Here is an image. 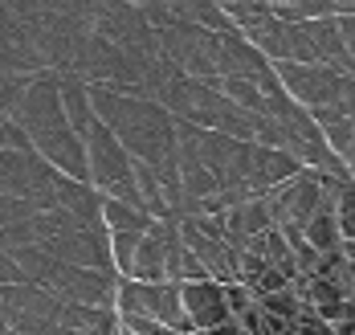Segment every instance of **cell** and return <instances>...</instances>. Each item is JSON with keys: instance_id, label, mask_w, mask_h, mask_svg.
I'll return each instance as SVG.
<instances>
[{"instance_id": "6da1fadb", "label": "cell", "mask_w": 355, "mask_h": 335, "mask_svg": "<svg viewBox=\"0 0 355 335\" xmlns=\"http://www.w3.org/2000/svg\"><path fill=\"white\" fill-rule=\"evenodd\" d=\"M21 123V131L29 135L33 151L62 176L73 180H90L86 172V139L73 131L70 114L62 107V86H58V70H37L25 86V98L12 114Z\"/></svg>"}, {"instance_id": "7a4b0ae2", "label": "cell", "mask_w": 355, "mask_h": 335, "mask_svg": "<svg viewBox=\"0 0 355 335\" xmlns=\"http://www.w3.org/2000/svg\"><path fill=\"white\" fill-rule=\"evenodd\" d=\"M8 254L17 258L25 282H37V286L53 291L66 302H78V307H114L119 274L62 261V258H53L49 250H41V246H21V250H8Z\"/></svg>"}, {"instance_id": "3957f363", "label": "cell", "mask_w": 355, "mask_h": 335, "mask_svg": "<svg viewBox=\"0 0 355 335\" xmlns=\"http://www.w3.org/2000/svg\"><path fill=\"white\" fill-rule=\"evenodd\" d=\"M82 139H86V172H90V184L98 188L103 196H114V200H127V205H139L143 209L139 184H135V160H131V151L119 144V135L110 131L103 119H94Z\"/></svg>"}, {"instance_id": "277c9868", "label": "cell", "mask_w": 355, "mask_h": 335, "mask_svg": "<svg viewBox=\"0 0 355 335\" xmlns=\"http://www.w3.org/2000/svg\"><path fill=\"white\" fill-rule=\"evenodd\" d=\"M114 311L119 315H147V319L172 327L176 335H192V323L184 315L180 282H135V278H119Z\"/></svg>"}, {"instance_id": "5b68a950", "label": "cell", "mask_w": 355, "mask_h": 335, "mask_svg": "<svg viewBox=\"0 0 355 335\" xmlns=\"http://www.w3.org/2000/svg\"><path fill=\"white\" fill-rule=\"evenodd\" d=\"M58 172L37 151H0V196L29 200L33 209H53Z\"/></svg>"}, {"instance_id": "8992f818", "label": "cell", "mask_w": 355, "mask_h": 335, "mask_svg": "<svg viewBox=\"0 0 355 335\" xmlns=\"http://www.w3.org/2000/svg\"><path fill=\"white\" fill-rule=\"evenodd\" d=\"M274 70L282 78L286 94L298 107H306V111H319V107L339 103L343 86L352 78V74H343V70H335V66H322V62H274Z\"/></svg>"}, {"instance_id": "52a82bcc", "label": "cell", "mask_w": 355, "mask_h": 335, "mask_svg": "<svg viewBox=\"0 0 355 335\" xmlns=\"http://www.w3.org/2000/svg\"><path fill=\"white\" fill-rule=\"evenodd\" d=\"M180 295H184V315L192 323V332H213L220 323L233 319L229 311V295H225V282L216 278H200V282H180Z\"/></svg>"}, {"instance_id": "ba28073f", "label": "cell", "mask_w": 355, "mask_h": 335, "mask_svg": "<svg viewBox=\"0 0 355 335\" xmlns=\"http://www.w3.org/2000/svg\"><path fill=\"white\" fill-rule=\"evenodd\" d=\"M58 86H62V107L70 114L73 131L86 135L90 123L98 119V114H94V98H90V82L78 74V70H58Z\"/></svg>"}, {"instance_id": "9c48e42d", "label": "cell", "mask_w": 355, "mask_h": 335, "mask_svg": "<svg viewBox=\"0 0 355 335\" xmlns=\"http://www.w3.org/2000/svg\"><path fill=\"white\" fill-rule=\"evenodd\" d=\"M302 237H306V246H315L319 254H327V250H339V246H343L339 217H335V192H327V196H322V205L315 209V217L302 225Z\"/></svg>"}, {"instance_id": "30bf717a", "label": "cell", "mask_w": 355, "mask_h": 335, "mask_svg": "<svg viewBox=\"0 0 355 335\" xmlns=\"http://www.w3.org/2000/svg\"><path fill=\"white\" fill-rule=\"evenodd\" d=\"M103 225H107V233H147L155 225V217L147 209H139V205L103 196Z\"/></svg>"}, {"instance_id": "8fae6325", "label": "cell", "mask_w": 355, "mask_h": 335, "mask_svg": "<svg viewBox=\"0 0 355 335\" xmlns=\"http://www.w3.org/2000/svg\"><path fill=\"white\" fill-rule=\"evenodd\" d=\"M220 94H229L237 107H245L253 114H266V94L253 78H220Z\"/></svg>"}, {"instance_id": "7c38bea8", "label": "cell", "mask_w": 355, "mask_h": 335, "mask_svg": "<svg viewBox=\"0 0 355 335\" xmlns=\"http://www.w3.org/2000/svg\"><path fill=\"white\" fill-rule=\"evenodd\" d=\"M335 217H339L343 241H355V176H347L335 192Z\"/></svg>"}, {"instance_id": "4fadbf2b", "label": "cell", "mask_w": 355, "mask_h": 335, "mask_svg": "<svg viewBox=\"0 0 355 335\" xmlns=\"http://www.w3.org/2000/svg\"><path fill=\"white\" fill-rule=\"evenodd\" d=\"M139 241H143V233H110V261H114V274L119 278L131 274V261H135Z\"/></svg>"}, {"instance_id": "5bb4252c", "label": "cell", "mask_w": 355, "mask_h": 335, "mask_svg": "<svg viewBox=\"0 0 355 335\" xmlns=\"http://www.w3.org/2000/svg\"><path fill=\"white\" fill-rule=\"evenodd\" d=\"M0 151H33L29 135L21 131V123L4 111H0Z\"/></svg>"}, {"instance_id": "9a60e30c", "label": "cell", "mask_w": 355, "mask_h": 335, "mask_svg": "<svg viewBox=\"0 0 355 335\" xmlns=\"http://www.w3.org/2000/svg\"><path fill=\"white\" fill-rule=\"evenodd\" d=\"M37 209L29 200H17V196H0V233L4 229H12V225H21L25 217H33Z\"/></svg>"}, {"instance_id": "2e32d148", "label": "cell", "mask_w": 355, "mask_h": 335, "mask_svg": "<svg viewBox=\"0 0 355 335\" xmlns=\"http://www.w3.org/2000/svg\"><path fill=\"white\" fill-rule=\"evenodd\" d=\"M12 282H25V274H21V266L8 250H0V286H12Z\"/></svg>"}, {"instance_id": "e0dca14e", "label": "cell", "mask_w": 355, "mask_h": 335, "mask_svg": "<svg viewBox=\"0 0 355 335\" xmlns=\"http://www.w3.org/2000/svg\"><path fill=\"white\" fill-rule=\"evenodd\" d=\"M266 4H270V8H302L306 0H266Z\"/></svg>"}, {"instance_id": "ac0fdd59", "label": "cell", "mask_w": 355, "mask_h": 335, "mask_svg": "<svg viewBox=\"0 0 355 335\" xmlns=\"http://www.w3.org/2000/svg\"><path fill=\"white\" fill-rule=\"evenodd\" d=\"M0 335H8V311H4V298H0Z\"/></svg>"}, {"instance_id": "d6986e66", "label": "cell", "mask_w": 355, "mask_h": 335, "mask_svg": "<svg viewBox=\"0 0 355 335\" xmlns=\"http://www.w3.org/2000/svg\"><path fill=\"white\" fill-rule=\"evenodd\" d=\"M343 254H347V258L355 261V241H343Z\"/></svg>"}, {"instance_id": "ffe728a7", "label": "cell", "mask_w": 355, "mask_h": 335, "mask_svg": "<svg viewBox=\"0 0 355 335\" xmlns=\"http://www.w3.org/2000/svg\"><path fill=\"white\" fill-rule=\"evenodd\" d=\"M82 335H123V327H119V332H98V327H94V332H82Z\"/></svg>"}, {"instance_id": "44dd1931", "label": "cell", "mask_w": 355, "mask_h": 335, "mask_svg": "<svg viewBox=\"0 0 355 335\" xmlns=\"http://www.w3.org/2000/svg\"><path fill=\"white\" fill-rule=\"evenodd\" d=\"M8 17H12V12H8V8H4V0H0V21H8Z\"/></svg>"}, {"instance_id": "7402d4cb", "label": "cell", "mask_w": 355, "mask_h": 335, "mask_svg": "<svg viewBox=\"0 0 355 335\" xmlns=\"http://www.w3.org/2000/svg\"><path fill=\"white\" fill-rule=\"evenodd\" d=\"M8 335H25V332H8Z\"/></svg>"}, {"instance_id": "603a6c76", "label": "cell", "mask_w": 355, "mask_h": 335, "mask_svg": "<svg viewBox=\"0 0 355 335\" xmlns=\"http://www.w3.org/2000/svg\"><path fill=\"white\" fill-rule=\"evenodd\" d=\"M347 168H355V160H352V164H347Z\"/></svg>"}, {"instance_id": "cb8c5ba5", "label": "cell", "mask_w": 355, "mask_h": 335, "mask_svg": "<svg viewBox=\"0 0 355 335\" xmlns=\"http://www.w3.org/2000/svg\"><path fill=\"white\" fill-rule=\"evenodd\" d=\"M216 4H220V0H216Z\"/></svg>"}]
</instances>
